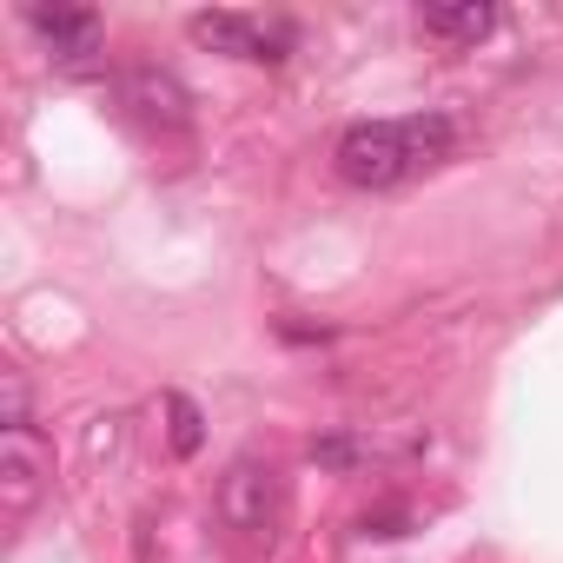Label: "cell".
<instances>
[{
    "label": "cell",
    "mask_w": 563,
    "mask_h": 563,
    "mask_svg": "<svg viewBox=\"0 0 563 563\" xmlns=\"http://www.w3.org/2000/svg\"><path fill=\"white\" fill-rule=\"evenodd\" d=\"M451 146H457V120L431 107V113H405V120H358V126H345L332 166L358 192H391V186L444 166Z\"/></svg>",
    "instance_id": "obj_1"
},
{
    "label": "cell",
    "mask_w": 563,
    "mask_h": 563,
    "mask_svg": "<svg viewBox=\"0 0 563 563\" xmlns=\"http://www.w3.org/2000/svg\"><path fill=\"white\" fill-rule=\"evenodd\" d=\"M278 517H286V490H278V471L258 457H232L219 477V523L239 530L245 543H272Z\"/></svg>",
    "instance_id": "obj_2"
},
{
    "label": "cell",
    "mask_w": 563,
    "mask_h": 563,
    "mask_svg": "<svg viewBox=\"0 0 563 563\" xmlns=\"http://www.w3.org/2000/svg\"><path fill=\"white\" fill-rule=\"evenodd\" d=\"M192 41L212 47V54H232V60H258V67L286 60V47H292L286 27H265V21H252V14H225V8L192 14Z\"/></svg>",
    "instance_id": "obj_3"
},
{
    "label": "cell",
    "mask_w": 563,
    "mask_h": 563,
    "mask_svg": "<svg viewBox=\"0 0 563 563\" xmlns=\"http://www.w3.org/2000/svg\"><path fill=\"white\" fill-rule=\"evenodd\" d=\"M27 27L41 34V47L60 67H80L87 54H100V14L87 8H27Z\"/></svg>",
    "instance_id": "obj_4"
},
{
    "label": "cell",
    "mask_w": 563,
    "mask_h": 563,
    "mask_svg": "<svg viewBox=\"0 0 563 563\" xmlns=\"http://www.w3.org/2000/svg\"><path fill=\"white\" fill-rule=\"evenodd\" d=\"M126 100H133L146 120H159V126H186V87H179L173 74H153V67H140V74L126 80Z\"/></svg>",
    "instance_id": "obj_5"
},
{
    "label": "cell",
    "mask_w": 563,
    "mask_h": 563,
    "mask_svg": "<svg viewBox=\"0 0 563 563\" xmlns=\"http://www.w3.org/2000/svg\"><path fill=\"white\" fill-rule=\"evenodd\" d=\"M418 21H424V34H438V41H484V34L497 27V8H490V0H464V8H424Z\"/></svg>",
    "instance_id": "obj_6"
},
{
    "label": "cell",
    "mask_w": 563,
    "mask_h": 563,
    "mask_svg": "<svg viewBox=\"0 0 563 563\" xmlns=\"http://www.w3.org/2000/svg\"><path fill=\"white\" fill-rule=\"evenodd\" d=\"M0 471H8V504L27 510L34 490H41V464H34V451H27V431L8 438V451H0Z\"/></svg>",
    "instance_id": "obj_7"
},
{
    "label": "cell",
    "mask_w": 563,
    "mask_h": 563,
    "mask_svg": "<svg viewBox=\"0 0 563 563\" xmlns=\"http://www.w3.org/2000/svg\"><path fill=\"white\" fill-rule=\"evenodd\" d=\"M166 418H173V451H179V457H192V451L206 444V431H199V405L173 391V398H166Z\"/></svg>",
    "instance_id": "obj_8"
},
{
    "label": "cell",
    "mask_w": 563,
    "mask_h": 563,
    "mask_svg": "<svg viewBox=\"0 0 563 563\" xmlns=\"http://www.w3.org/2000/svg\"><path fill=\"white\" fill-rule=\"evenodd\" d=\"M0 405H8V438H14V431H27V385H21V372L0 378Z\"/></svg>",
    "instance_id": "obj_9"
},
{
    "label": "cell",
    "mask_w": 563,
    "mask_h": 563,
    "mask_svg": "<svg viewBox=\"0 0 563 563\" xmlns=\"http://www.w3.org/2000/svg\"><path fill=\"white\" fill-rule=\"evenodd\" d=\"M312 457H319V464H332V471H352L365 451H358L352 438H319V444H312Z\"/></svg>",
    "instance_id": "obj_10"
}]
</instances>
